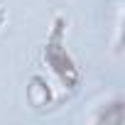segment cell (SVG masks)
<instances>
[{
    "label": "cell",
    "mask_w": 125,
    "mask_h": 125,
    "mask_svg": "<svg viewBox=\"0 0 125 125\" xmlns=\"http://www.w3.org/2000/svg\"><path fill=\"white\" fill-rule=\"evenodd\" d=\"M44 59L64 86H69V88L79 86V69L74 64V59L69 56V52L64 49V20L61 17L54 20V30L44 47Z\"/></svg>",
    "instance_id": "cell-1"
}]
</instances>
